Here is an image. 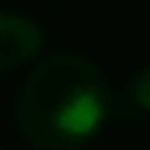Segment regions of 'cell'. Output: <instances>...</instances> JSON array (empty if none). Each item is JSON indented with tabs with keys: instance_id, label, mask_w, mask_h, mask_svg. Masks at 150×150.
<instances>
[{
	"instance_id": "6da1fadb",
	"label": "cell",
	"mask_w": 150,
	"mask_h": 150,
	"mask_svg": "<svg viewBox=\"0 0 150 150\" xmlns=\"http://www.w3.org/2000/svg\"><path fill=\"white\" fill-rule=\"evenodd\" d=\"M113 95L103 69L82 53H53L21 82L16 127L34 150H82L111 116Z\"/></svg>"
},
{
	"instance_id": "7a4b0ae2",
	"label": "cell",
	"mask_w": 150,
	"mask_h": 150,
	"mask_svg": "<svg viewBox=\"0 0 150 150\" xmlns=\"http://www.w3.org/2000/svg\"><path fill=\"white\" fill-rule=\"evenodd\" d=\"M45 47V29L21 13L0 11V71L37 58Z\"/></svg>"
},
{
	"instance_id": "3957f363",
	"label": "cell",
	"mask_w": 150,
	"mask_h": 150,
	"mask_svg": "<svg viewBox=\"0 0 150 150\" xmlns=\"http://www.w3.org/2000/svg\"><path fill=\"white\" fill-rule=\"evenodd\" d=\"M127 103L132 105V111L150 113V66H142L132 74L127 84Z\"/></svg>"
}]
</instances>
